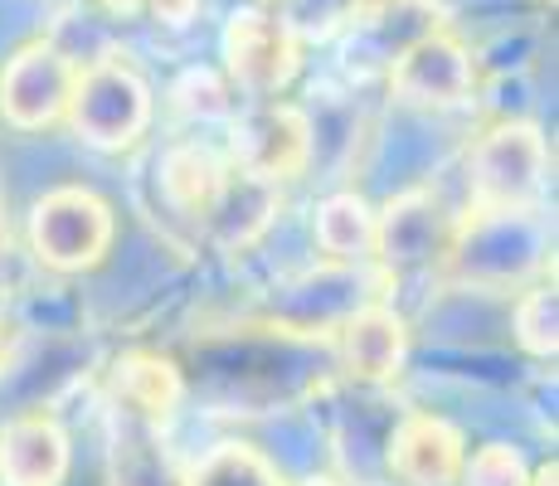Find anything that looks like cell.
I'll list each match as a JSON object with an SVG mask.
<instances>
[{"label": "cell", "instance_id": "cell-1", "mask_svg": "<svg viewBox=\"0 0 559 486\" xmlns=\"http://www.w3.org/2000/svg\"><path fill=\"white\" fill-rule=\"evenodd\" d=\"M73 122L88 142L98 146H122L142 132L146 122V88L132 69L122 63H98V69L79 73L69 93Z\"/></svg>", "mask_w": 559, "mask_h": 486}, {"label": "cell", "instance_id": "cell-3", "mask_svg": "<svg viewBox=\"0 0 559 486\" xmlns=\"http://www.w3.org/2000/svg\"><path fill=\"white\" fill-rule=\"evenodd\" d=\"M297 63V45H293V29L283 25V20L273 15H234L229 25V69L239 83H249V88L267 93L277 88V83H287V73H293Z\"/></svg>", "mask_w": 559, "mask_h": 486}, {"label": "cell", "instance_id": "cell-4", "mask_svg": "<svg viewBox=\"0 0 559 486\" xmlns=\"http://www.w3.org/2000/svg\"><path fill=\"white\" fill-rule=\"evenodd\" d=\"M472 83V63L453 39L443 35H424L400 54V69H394V88L408 103H457Z\"/></svg>", "mask_w": 559, "mask_h": 486}, {"label": "cell", "instance_id": "cell-7", "mask_svg": "<svg viewBox=\"0 0 559 486\" xmlns=\"http://www.w3.org/2000/svg\"><path fill=\"white\" fill-rule=\"evenodd\" d=\"M103 5H112V10H136L142 0H103Z\"/></svg>", "mask_w": 559, "mask_h": 486}, {"label": "cell", "instance_id": "cell-2", "mask_svg": "<svg viewBox=\"0 0 559 486\" xmlns=\"http://www.w3.org/2000/svg\"><path fill=\"white\" fill-rule=\"evenodd\" d=\"M73 79H79V73L69 69V59H63L59 49L35 45L5 69V79H0V103H5L10 122L45 127L69 107Z\"/></svg>", "mask_w": 559, "mask_h": 486}, {"label": "cell", "instance_id": "cell-5", "mask_svg": "<svg viewBox=\"0 0 559 486\" xmlns=\"http://www.w3.org/2000/svg\"><path fill=\"white\" fill-rule=\"evenodd\" d=\"M477 170H481V190L487 194H531L540 186V142H535L531 127H507L497 132L477 156Z\"/></svg>", "mask_w": 559, "mask_h": 486}, {"label": "cell", "instance_id": "cell-6", "mask_svg": "<svg viewBox=\"0 0 559 486\" xmlns=\"http://www.w3.org/2000/svg\"><path fill=\"white\" fill-rule=\"evenodd\" d=\"M200 486H234L229 482V462H210V472H204V482ZM239 486H273V482H267V472L263 467H258V462L253 458H243V477H239Z\"/></svg>", "mask_w": 559, "mask_h": 486}]
</instances>
